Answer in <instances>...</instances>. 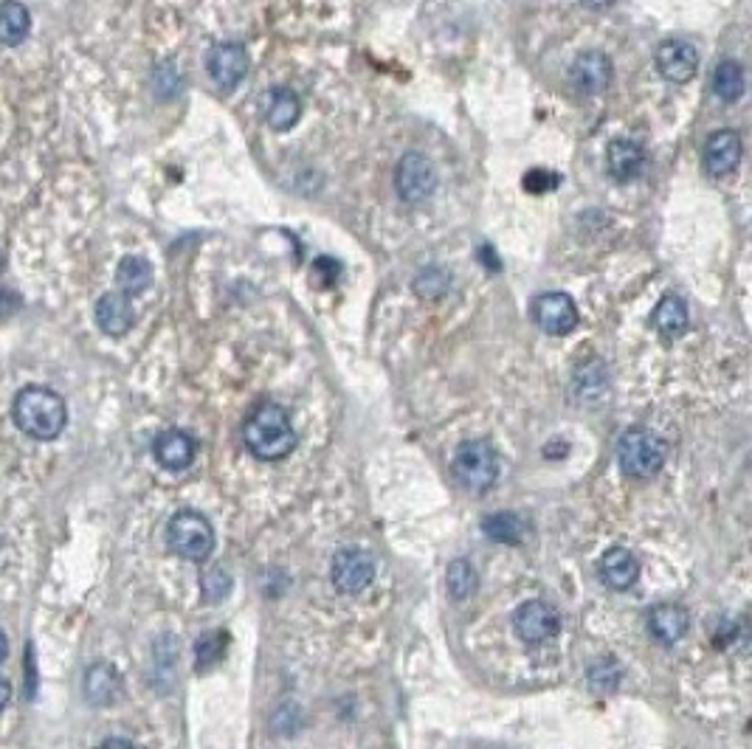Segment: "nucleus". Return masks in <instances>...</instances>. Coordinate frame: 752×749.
<instances>
[{"instance_id": "f257e3e1", "label": "nucleus", "mask_w": 752, "mask_h": 749, "mask_svg": "<svg viewBox=\"0 0 752 749\" xmlns=\"http://www.w3.org/2000/svg\"><path fill=\"white\" fill-rule=\"evenodd\" d=\"M12 420L31 440L51 443L68 426V403L48 386H23L12 403Z\"/></svg>"}, {"instance_id": "f03ea898", "label": "nucleus", "mask_w": 752, "mask_h": 749, "mask_svg": "<svg viewBox=\"0 0 752 749\" xmlns=\"http://www.w3.org/2000/svg\"><path fill=\"white\" fill-rule=\"evenodd\" d=\"M243 443L262 462H277L296 448L299 434L293 428L291 414L279 403H262L248 414L246 426H243Z\"/></svg>"}, {"instance_id": "7ed1b4c3", "label": "nucleus", "mask_w": 752, "mask_h": 749, "mask_svg": "<svg viewBox=\"0 0 752 749\" xmlns=\"http://www.w3.org/2000/svg\"><path fill=\"white\" fill-rule=\"evenodd\" d=\"M167 547L184 561L203 564L215 550V530L198 510H181L167 524Z\"/></svg>"}, {"instance_id": "20e7f679", "label": "nucleus", "mask_w": 752, "mask_h": 749, "mask_svg": "<svg viewBox=\"0 0 752 749\" xmlns=\"http://www.w3.org/2000/svg\"><path fill=\"white\" fill-rule=\"evenodd\" d=\"M617 462L631 479H654L665 465V443L651 428H629L617 443Z\"/></svg>"}, {"instance_id": "39448f33", "label": "nucleus", "mask_w": 752, "mask_h": 749, "mask_svg": "<svg viewBox=\"0 0 752 749\" xmlns=\"http://www.w3.org/2000/svg\"><path fill=\"white\" fill-rule=\"evenodd\" d=\"M451 474L465 490L485 493L499 479V454L488 440H465L454 454Z\"/></svg>"}, {"instance_id": "423d86ee", "label": "nucleus", "mask_w": 752, "mask_h": 749, "mask_svg": "<svg viewBox=\"0 0 752 749\" xmlns=\"http://www.w3.org/2000/svg\"><path fill=\"white\" fill-rule=\"evenodd\" d=\"M513 631L524 645H544L561 631V617L544 600H527L513 614Z\"/></svg>"}, {"instance_id": "0eeeda50", "label": "nucleus", "mask_w": 752, "mask_h": 749, "mask_svg": "<svg viewBox=\"0 0 752 749\" xmlns=\"http://www.w3.org/2000/svg\"><path fill=\"white\" fill-rule=\"evenodd\" d=\"M330 578H333V586L338 592L358 595L375 581V558L367 550H358V547L338 550L333 566H330Z\"/></svg>"}, {"instance_id": "6e6552de", "label": "nucleus", "mask_w": 752, "mask_h": 749, "mask_svg": "<svg viewBox=\"0 0 752 749\" xmlns=\"http://www.w3.org/2000/svg\"><path fill=\"white\" fill-rule=\"evenodd\" d=\"M395 186L406 203H423L437 189V169L426 155L406 153L400 158L398 172H395Z\"/></svg>"}, {"instance_id": "1a4fd4ad", "label": "nucleus", "mask_w": 752, "mask_h": 749, "mask_svg": "<svg viewBox=\"0 0 752 749\" xmlns=\"http://www.w3.org/2000/svg\"><path fill=\"white\" fill-rule=\"evenodd\" d=\"M248 54L240 43H215L206 54V74L220 91H234L248 77Z\"/></svg>"}, {"instance_id": "9d476101", "label": "nucleus", "mask_w": 752, "mask_h": 749, "mask_svg": "<svg viewBox=\"0 0 752 749\" xmlns=\"http://www.w3.org/2000/svg\"><path fill=\"white\" fill-rule=\"evenodd\" d=\"M533 319L547 336H567L578 327V305L567 293H541L533 302Z\"/></svg>"}, {"instance_id": "9b49d317", "label": "nucleus", "mask_w": 752, "mask_h": 749, "mask_svg": "<svg viewBox=\"0 0 752 749\" xmlns=\"http://www.w3.org/2000/svg\"><path fill=\"white\" fill-rule=\"evenodd\" d=\"M612 77V60H609V54H603L598 48L595 51H581L572 62V68H569L572 85L586 96H598V93L606 91L612 85Z\"/></svg>"}, {"instance_id": "f8f14e48", "label": "nucleus", "mask_w": 752, "mask_h": 749, "mask_svg": "<svg viewBox=\"0 0 752 749\" xmlns=\"http://www.w3.org/2000/svg\"><path fill=\"white\" fill-rule=\"evenodd\" d=\"M654 62H657V71L668 82L682 85V82H691L696 77V71H699V51L691 43H685V40H668V43H662L657 48Z\"/></svg>"}, {"instance_id": "ddd939ff", "label": "nucleus", "mask_w": 752, "mask_h": 749, "mask_svg": "<svg viewBox=\"0 0 752 749\" xmlns=\"http://www.w3.org/2000/svg\"><path fill=\"white\" fill-rule=\"evenodd\" d=\"M741 155H744V144H741V136L736 130H716L705 144L707 175H713V178L733 175L741 164Z\"/></svg>"}, {"instance_id": "4468645a", "label": "nucleus", "mask_w": 752, "mask_h": 749, "mask_svg": "<svg viewBox=\"0 0 752 749\" xmlns=\"http://www.w3.org/2000/svg\"><path fill=\"white\" fill-rule=\"evenodd\" d=\"M93 316H96L99 330L110 338L127 336L133 330V324H136V310L130 305V296H124L119 291L105 293L93 307Z\"/></svg>"}, {"instance_id": "2eb2a0df", "label": "nucleus", "mask_w": 752, "mask_h": 749, "mask_svg": "<svg viewBox=\"0 0 752 749\" xmlns=\"http://www.w3.org/2000/svg\"><path fill=\"white\" fill-rule=\"evenodd\" d=\"M598 575L609 589L626 592V589H631L634 583L640 581V561L626 547H609V550L600 555Z\"/></svg>"}, {"instance_id": "dca6fc26", "label": "nucleus", "mask_w": 752, "mask_h": 749, "mask_svg": "<svg viewBox=\"0 0 752 749\" xmlns=\"http://www.w3.org/2000/svg\"><path fill=\"white\" fill-rule=\"evenodd\" d=\"M195 451H198L195 440L186 431H181V428L161 431L153 443L155 462L161 468H167V471H186L192 465V459H195Z\"/></svg>"}, {"instance_id": "f3484780", "label": "nucleus", "mask_w": 752, "mask_h": 749, "mask_svg": "<svg viewBox=\"0 0 752 749\" xmlns=\"http://www.w3.org/2000/svg\"><path fill=\"white\" fill-rule=\"evenodd\" d=\"M82 693L93 707H110L122 696V676L110 662H93L82 676Z\"/></svg>"}, {"instance_id": "a211bd4d", "label": "nucleus", "mask_w": 752, "mask_h": 749, "mask_svg": "<svg viewBox=\"0 0 752 749\" xmlns=\"http://www.w3.org/2000/svg\"><path fill=\"white\" fill-rule=\"evenodd\" d=\"M691 617L679 603H660L648 612V631L662 642V645H676L688 634Z\"/></svg>"}, {"instance_id": "6ab92c4d", "label": "nucleus", "mask_w": 752, "mask_h": 749, "mask_svg": "<svg viewBox=\"0 0 752 749\" xmlns=\"http://www.w3.org/2000/svg\"><path fill=\"white\" fill-rule=\"evenodd\" d=\"M643 167L645 155L634 141H629V138H617V141L609 144V150H606V169H609V175H612L614 181L629 184L634 178H640Z\"/></svg>"}, {"instance_id": "aec40b11", "label": "nucleus", "mask_w": 752, "mask_h": 749, "mask_svg": "<svg viewBox=\"0 0 752 749\" xmlns=\"http://www.w3.org/2000/svg\"><path fill=\"white\" fill-rule=\"evenodd\" d=\"M31 34V12L17 0L0 3V46L15 48Z\"/></svg>"}, {"instance_id": "412c9836", "label": "nucleus", "mask_w": 752, "mask_h": 749, "mask_svg": "<svg viewBox=\"0 0 752 749\" xmlns=\"http://www.w3.org/2000/svg\"><path fill=\"white\" fill-rule=\"evenodd\" d=\"M302 116V102L299 96L288 88H274L271 96H268V105H265V119H268V127L277 130V133H285L291 130L293 124L299 122Z\"/></svg>"}, {"instance_id": "4be33fe9", "label": "nucleus", "mask_w": 752, "mask_h": 749, "mask_svg": "<svg viewBox=\"0 0 752 749\" xmlns=\"http://www.w3.org/2000/svg\"><path fill=\"white\" fill-rule=\"evenodd\" d=\"M153 285V265L144 260V257H124L119 262V268H116V288L124 296H141V293L147 291Z\"/></svg>"}, {"instance_id": "5701e85b", "label": "nucleus", "mask_w": 752, "mask_h": 749, "mask_svg": "<svg viewBox=\"0 0 752 749\" xmlns=\"http://www.w3.org/2000/svg\"><path fill=\"white\" fill-rule=\"evenodd\" d=\"M651 321L665 338H679L688 330V305L679 296H665L660 305L654 307Z\"/></svg>"}, {"instance_id": "b1692460", "label": "nucleus", "mask_w": 752, "mask_h": 749, "mask_svg": "<svg viewBox=\"0 0 752 749\" xmlns=\"http://www.w3.org/2000/svg\"><path fill=\"white\" fill-rule=\"evenodd\" d=\"M713 93L722 102H738L744 96V68L736 60L719 62L716 74H713Z\"/></svg>"}, {"instance_id": "393cba45", "label": "nucleus", "mask_w": 752, "mask_h": 749, "mask_svg": "<svg viewBox=\"0 0 752 749\" xmlns=\"http://www.w3.org/2000/svg\"><path fill=\"white\" fill-rule=\"evenodd\" d=\"M446 586L448 595L454 597V600H468L476 592V586H479V575H476L474 564L468 558L451 561L446 572Z\"/></svg>"}, {"instance_id": "a878e982", "label": "nucleus", "mask_w": 752, "mask_h": 749, "mask_svg": "<svg viewBox=\"0 0 752 749\" xmlns=\"http://www.w3.org/2000/svg\"><path fill=\"white\" fill-rule=\"evenodd\" d=\"M482 530L491 541L499 544H519L522 541V521L516 519L513 513H491L482 521Z\"/></svg>"}, {"instance_id": "bb28decb", "label": "nucleus", "mask_w": 752, "mask_h": 749, "mask_svg": "<svg viewBox=\"0 0 752 749\" xmlns=\"http://www.w3.org/2000/svg\"><path fill=\"white\" fill-rule=\"evenodd\" d=\"M200 592L206 603H220L231 592V575L223 564H212L209 569L200 572Z\"/></svg>"}, {"instance_id": "cd10ccee", "label": "nucleus", "mask_w": 752, "mask_h": 749, "mask_svg": "<svg viewBox=\"0 0 752 749\" xmlns=\"http://www.w3.org/2000/svg\"><path fill=\"white\" fill-rule=\"evenodd\" d=\"M586 682H589V688L595 690V693H612L620 685V665L612 657L595 659L586 668Z\"/></svg>"}, {"instance_id": "c85d7f7f", "label": "nucleus", "mask_w": 752, "mask_h": 749, "mask_svg": "<svg viewBox=\"0 0 752 749\" xmlns=\"http://www.w3.org/2000/svg\"><path fill=\"white\" fill-rule=\"evenodd\" d=\"M412 288H415L417 296H423V299H440V296L451 288V276H448L446 271H440V268H423V271L415 276Z\"/></svg>"}, {"instance_id": "c756f323", "label": "nucleus", "mask_w": 752, "mask_h": 749, "mask_svg": "<svg viewBox=\"0 0 752 749\" xmlns=\"http://www.w3.org/2000/svg\"><path fill=\"white\" fill-rule=\"evenodd\" d=\"M223 651H226V634L223 631H215V634H203L195 645V657H198V668H209V665H215L217 659L223 657Z\"/></svg>"}, {"instance_id": "7c9ffc66", "label": "nucleus", "mask_w": 752, "mask_h": 749, "mask_svg": "<svg viewBox=\"0 0 752 749\" xmlns=\"http://www.w3.org/2000/svg\"><path fill=\"white\" fill-rule=\"evenodd\" d=\"M555 186H558V175H555V172H547V169H533V172L524 175V189H527V192L541 195V192H550Z\"/></svg>"}, {"instance_id": "2f4dec72", "label": "nucleus", "mask_w": 752, "mask_h": 749, "mask_svg": "<svg viewBox=\"0 0 752 749\" xmlns=\"http://www.w3.org/2000/svg\"><path fill=\"white\" fill-rule=\"evenodd\" d=\"M313 276H322L324 288H330L338 276H341V265L336 260H330V257H319V260L313 262Z\"/></svg>"}, {"instance_id": "473e14b6", "label": "nucleus", "mask_w": 752, "mask_h": 749, "mask_svg": "<svg viewBox=\"0 0 752 749\" xmlns=\"http://www.w3.org/2000/svg\"><path fill=\"white\" fill-rule=\"evenodd\" d=\"M23 307V299L20 293L12 291V288H0V321H9L15 316L17 310Z\"/></svg>"}, {"instance_id": "72a5a7b5", "label": "nucleus", "mask_w": 752, "mask_h": 749, "mask_svg": "<svg viewBox=\"0 0 752 749\" xmlns=\"http://www.w3.org/2000/svg\"><path fill=\"white\" fill-rule=\"evenodd\" d=\"M26 699H34L37 693V659H34V645H26Z\"/></svg>"}, {"instance_id": "f704fd0d", "label": "nucleus", "mask_w": 752, "mask_h": 749, "mask_svg": "<svg viewBox=\"0 0 752 749\" xmlns=\"http://www.w3.org/2000/svg\"><path fill=\"white\" fill-rule=\"evenodd\" d=\"M9 702H12V685H9V679L0 676V713L9 707Z\"/></svg>"}, {"instance_id": "c9c22d12", "label": "nucleus", "mask_w": 752, "mask_h": 749, "mask_svg": "<svg viewBox=\"0 0 752 749\" xmlns=\"http://www.w3.org/2000/svg\"><path fill=\"white\" fill-rule=\"evenodd\" d=\"M479 257H482V260L488 262V268H491L493 274H496V271H499V260H496V254H493V248H491V245H482V251H479Z\"/></svg>"}, {"instance_id": "e433bc0d", "label": "nucleus", "mask_w": 752, "mask_h": 749, "mask_svg": "<svg viewBox=\"0 0 752 749\" xmlns=\"http://www.w3.org/2000/svg\"><path fill=\"white\" fill-rule=\"evenodd\" d=\"M99 749H136L127 738H108V741H102Z\"/></svg>"}, {"instance_id": "4c0bfd02", "label": "nucleus", "mask_w": 752, "mask_h": 749, "mask_svg": "<svg viewBox=\"0 0 752 749\" xmlns=\"http://www.w3.org/2000/svg\"><path fill=\"white\" fill-rule=\"evenodd\" d=\"M581 3H584L586 9H609L617 0H581Z\"/></svg>"}, {"instance_id": "58836bf2", "label": "nucleus", "mask_w": 752, "mask_h": 749, "mask_svg": "<svg viewBox=\"0 0 752 749\" xmlns=\"http://www.w3.org/2000/svg\"><path fill=\"white\" fill-rule=\"evenodd\" d=\"M9 657V640H6V634L0 631V662H6Z\"/></svg>"}, {"instance_id": "ea45409f", "label": "nucleus", "mask_w": 752, "mask_h": 749, "mask_svg": "<svg viewBox=\"0 0 752 749\" xmlns=\"http://www.w3.org/2000/svg\"><path fill=\"white\" fill-rule=\"evenodd\" d=\"M0 262H3V260H0Z\"/></svg>"}]
</instances>
